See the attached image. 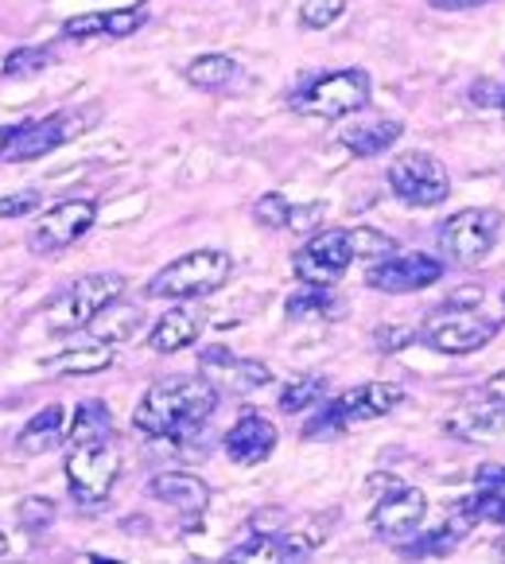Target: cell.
Here are the masks:
<instances>
[{"label": "cell", "mask_w": 505, "mask_h": 564, "mask_svg": "<svg viewBox=\"0 0 505 564\" xmlns=\"http://www.w3.org/2000/svg\"><path fill=\"white\" fill-rule=\"evenodd\" d=\"M218 409V386L207 373H183L149 386L133 413V429L152 441H187Z\"/></svg>", "instance_id": "1"}, {"label": "cell", "mask_w": 505, "mask_h": 564, "mask_svg": "<svg viewBox=\"0 0 505 564\" xmlns=\"http://www.w3.org/2000/svg\"><path fill=\"white\" fill-rule=\"evenodd\" d=\"M276 424L261 413H245L230 432H226V456L233 459L238 467H253V464H265L268 456L276 452Z\"/></svg>", "instance_id": "15"}, {"label": "cell", "mask_w": 505, "mask_h": 564, "mask_svg": "<svg viewBox=\"0 0 505 564\" xmlns=\"http://www.w3.org/2000/svg\"><path fill=\"white\" fill-rule=\"evenodd\" d=\"M365 101H370V75L362 67H347L304 86L292 98V109H299L307 117H323V121H339V117L365 109Z\"/></svg>", "instance_id": "8"}, {"label": "cell", "mask_w": 505, "mask_h": 564, "mask_svg": "<svg viewBox=\"0 0 505 564\" xmlns=\"http://www.w3.org/2000/svg\"><path fill=\"white\" fill-rule=\"evenodd\" d=\"M502 332V319L486 316L482 307H436L428 319H424V327L416 335H420V343H428L431 350H439V355H474V350H482L486 343H494V335Z\"/></svg>", "instance_id": "4"}, {"label": "cell", "mask_w": 505, "mask_h": 564, "mask_svg": "<svg viewBox=\"0 0 505 564\" xmlns=\"http://www.w3.org/2000/svg\"><path fill=\"white\" fill-rule=\"evenodd\" d=\"M183 78L191 86H199V90H226V86L238 78V58L230 55H199L187 63V70H183Z\"/></svg>", "instance_id": "26"}, {"label": "cell", "mask_w": 505, "mask_h": 564, "mask_svg": "<svg viewBox=\"0 0 505 564\" xmlns=\"http://www.w3.org/2000/svg\"><path fill=\"white\" fill-rule=\"evenodd\" d=\"M327 218V203H304V207H292V223L288 230L292 234H307Z\"/></svg>", "instance_id": "33"}, {"label": "cell", "mask_w": 505, "mask_h": 564, "mask_svg": "<svg viewBox=\"0 0 505 564\" xmlns=\"http://www.w3.org/2000/svg\"><path fill=\"white\" fill-rule=\"evenodd\" d=\"M98 223V207L90 199H67V203H55L51 210H43L35 218L32 234H28V246L32 253H58V249L75 246L83 234H90V226Z\"/></svg>", "instance_id": "12"}, {"label": "cell", "mask_w": 505, "mask_h": 564, "mask_svg": "<svg viewBox=\"0 0 505 564\" xmlns=\"http://www.w3.org/2000/svg\"><path fill=\"white\" fill-rule=\"evenodd\" d=\"M502 304H505V292H502Z\"/></svg>", "instance_id": "39"}, {"label": "cell", "mask_w": 505, "mask_h": 564, "mask_svg": "<svg viewBox=\"0 0 505 564\" xmlns=\"http://www.w3.org/2000/svg\"><path fill=\"white\" fill-rule=\"evenodd\" d=\"M482 393H490V398L505 401V370H502V373H494V378H490L486 390H482Z\"/></svg>", "instance_id": "37"}, {"label": "cell", "mask_w": 505, "mask_h": 564, "mask_svg": "<svg viewBox=\"0 0 505 564\" xmlns=\"http://www.w3.org/2000/svg\"><path fill=\"white\" fill-rule=\"evenodd\" d=\"M428 4L439 12H451V9H479V4H486V0H428Z\"/></svg>", "instance_id": "36"}, {"label": "cell", "mask_w": 505, "mask_h": 564, "mask_svg": "<svg viewBox=\"0 0 505 564\" xmlns=\"http://www.w3.org/2000/svg\"><path fill=\"white\" fill-rule=\"evenodd\" d=\"M83 129H86V113H75V109L40 117V121H24V124H17V129H9V141L0 149V160H12V164L40 160V156H47V152L63 149L67 141H75Z\"/></svg>", "instance_id": "10"}, {"label": "cell", "mask_w": 505, "mask_h": 564, "mask_svg": "<svg viewBox=\"0 0 505 564\" xmlns=\"http://www.w3.org/2000/svg\"><path fill=\"white\" fill-rule=\"evenodd\" d=\"M63 421H67L63 405L40 409V413H35L32 421H28L24 429H20L17 448L24 452V456H47V452H55L58 444L67 441V432H63Z\"/></svg>", "instance_id": "23"}, {"label": "cell", "mask_w": 505, "mask_h": 564, "mask_svg": "<svg viewBox=\"0 0 505 564\" xmlns=\"http://www.w3.org/2000/svg\"><path fill=\"white\" fill-rule=\"evenodd\" d=\"M121 475V452H117L113 436L106 441H78L67 452V487L75 495L78 507L98 510Z\"/></svg>", "instance_id": "5"}, {"label": "cell", "mask_w": 505, "mask_h": 564, "mask_svg": "<svg viewBox=\"0 0 505 564\" xmlns=\"http://www.w3.org/2000/svg\"><path fill=\"white\" fill-rule=\"evenodd\" d=\"M288 319H327L334 316V296L331 289H319V284H304L296 296H288Z\"/></svg>", "instance_id": "28"}, {"label": "cell", "mask_w": 505, "mask_h": 564, "mask_svg": "<svg viewBox=\"0 0 505 564\" xmlns=\"http://www.w3.org/2000/svg\"><path fill=\"white\" fill-rule=\"evenodd\" d=\"M327 401V378L323 373H299L281 390V409L284 413H307V409L323 405Z\"/></svg>", "instance_id": "27"}, {"label": "cell", "mask_w": 505, "mask_h": 564, "mask_svg": "<svg viewBox=\"0 0 505 564\" xmlns=\"http://www.w3.org/2000/svg\"><path fill=\"white\" fill-rule=\"evenodd\" d=\"M405 133V124L400 121H389V117H370V121H358V124H347L339 133L342 149H350L354 156H382L389 152L393 144L400 141Z\"/></svg>", "instance_id": "21"}, {"label": "cell", "mask_w": 505, "mask_h": 564, "mask_svg": "<svg viewBox=\"0 0 505 564\" xmlns=\"http://www.w3.org/2000/svg\"><path fill=\"white\" fill-rule=\"evenodd\" d=\"M358 258L354 230H319L315 238H307V246L292 258V269L304 284H319L331 289Z\"/></svg>", "instance_id": "11"}, {"label": "cell", "mask_w": 505, "mask_h": 564, "mask_svg": "<svg viewBox=\"0 0 505 564\" xmlns=\"http://www.w3.org/2000/svg\"><path fill=\"white\" fill-rule=\"evenodd\" d=\"M233 276V258L226 249H191L164 265L149 281L144 296L149 300H199L218 292Z\"/></svg>", "instance_id": "3"}, {"label": "cell", "mask_w": 505, "mask_h": 564, "mask_svg": "<svg viewBox=\"0 0 505 564\" xmlns=\"http://www.w3.org/2000/svg\"><path fill=\"white\" fill-rule=\"evenodd\" d=\"M347 12V0H299V24L304 28H331Z\"/></svg>", "instance_id": "31"}, {"label": "cell", "mask_w": 505, "mask_h": 564, "mask_svg": "<svg viewBox=\"0 0 505 564\" xmlns=\"http://www.w3.org/2000/svg\"><path fill=\"white\" fill-rule=\"evenodd\" d=\"M9 553V538H4V533H0V556Z\"/></svg>", "instance_id": "38"}, {"label": "cell", "mask_w": 505, "mask_h": 564, "mask_svg": "<svg viewBox=\"0 0 505 564\" xmlns=\"http://www.w3.org/2000/svg\"><path fill=\"white\" fill-rule=\"evenodd\" d=\"M482 398H486V405L474 401V405H463L459 413L448 416L451 436H459V441H494V436H502L505 432V401L490 398V393H482Z\"/></svg>", "instance_id": "19"}, {"label": "cell", "mask_w": 505, "mask_h": 564, "mask_svg": "<svg viewBox=\"0 0 505 564\" xmlns=\"http://www.w3.org/2000/svg\"><path fill=\"white\" fill-rule=\"evenodd\" d=\"M502 113H505V101H502Z\"/></svg>", "instance_id": "40"}, {"label": "cell", "mask_w": 505, "mask_h": 564, "mask_svg": "<svg viewBox=\"0 0 505 564\" xmlns=\"http://www.w3.org/2000/svg\"><path fill=\"white\" fill-rule=\"evenodd\" d=\"M149 24V9L133 4V9H109V12H83L63 24L67 40H124V35L141 32Z\"/></svg>", "instance_id": "16"}, {"label": "cell", "mask_w": 505, "mask_h": 564, "mask_svg": "<svg viewBox=\"0 0 505 564\" xmlns=\"http://www.w3.org/2000/svg\"><path fill=\"white\" fill-rule=\"evenodd\" d=\"M47 67H51L47 47H20L4 58V75L9 78H32V75H43Z\"/></svg>", "instance_id": "29"}, {"label": "cell", "mask_w": 505, "mask_h": 564, "mask_svg": "<svg viewBox=\"0 0 505 564\" xmlns=\"http://www.w3.org/2000/svg\"><path fill=\"white\" fill-rule=\"evenodd\" d=\"M106 436H117L113 432V413H109L106 401L90 398L75 409V421H70V432H67V444H78V441H106Z\"/></svg>", "instance_id": "25"}, {"label": "cell", "mask_w": 505, "mask_h": 564, "mask_svg": "<svg viewBox=\"0 0 505 564\" xmlns=\"http://www.w3.org/2000/svg\"><path fill=\"white\" fill-rule=\"evenodd\" d=\"M149 495L164 507H172L183 518H199L210 507V487L191 471H160L152 475Z\"/></svg>", "instance_id": "17"}, {"label": "cell", "mask_w": 505, "mask_h": 564, "mask_svg": "<svg viewBox=\"0 0 505 564\" xmlns=\"http://www.w3.org/2000/svg\"><path fill=\"white\" fill-rule=\"evenodd\" d=\"M40 192H20V195H0V218H24L40 207Z\"/></svg>", "instance_id": "34"}, {"label": "cell", "mask_w": 505, "mask_h": 564, "mask_svg": "<svg viewBox=\"0 0 505 564\" xmlns=\"http://www.w3.org/2000/svg\"><path fill=\"white\" fill-rule=\"evenodd\" d=\"M459 510H463L471 522H497L505 525V467L490 464L479 471V490L474 495H466L463 502H459Z\"/></svg>", "instance_id": "20"}, {"label": "cell", "mask_w": 505, "mask_h": 564, "mask_svg": "<svg viewBox=\"0 0 505 564\" xmlns=\"http://www.w3.org/2000/svg\"><path fill=\"white\" fill-rule=\"evenodd\" d=\"M124 292L121 273H90L83 281L70 284L63 296L51 300L47 307V327L51 332H83L94 319L106 312L109 304H117Z\"/></svg>", "instance_id": "6"}, {"label": "cell", "mask_w": 505, "mask_h": 564, "mask_svg": "<svg viewBox=\"0 0 505 564\" xmlns=\"http://www.w3.org/2000/svg\"><path fill=\"white\" fill-rule=\"evenodd\" d=\"M405 401V390L397 382H365L354 390L339 393V398L315 405V413L307 416L304 436L307 441H334L347 429L365 421H377V416H389L393 409Z\"/></svg>", "instance_id": "2"}, {"label": "cell", "mask_w": 505, "mask_h": 564, "mask_svg": "<svg viewBox=\"0 0 505 564\" xmlns=\"http://www.w3.org/2000/svg\"><path fill=\"white\" fill-rule=\"evenodd\" d=\"M43 370L47 373H98L106 366H113V347L106 343H78V347H67L63 355L43 358Z\"/></svg>", "instance_id": "24"}, {"label": "cell", "mask_w": 505, "mask_h": 564, "mask_svg": "<svg viewBox=\"0 0 505 564\" xmlns=\"http://www.w3.org/2000/svg\"><path fill=\"white\" fill-rule=\"evenodd\" d=\"M389 192L397 195L405 207H439L451 195V175L431 152H400L393 156L389 172Z\"/></svg>", "instance_id": "9"}, {"label": "cell", "mask_w": 505, "mask_h": 564, "mask_svg": "<svg viewBox=\"0 0 505 564\" xmlns=\"http://www.w3.org/2000/svg\"><path fill=\"white\" fill-rule=\"evenodd\" d=\"M199 335H202V312L175 300L172 312H164L156 319V327L149 332V347L156 355H175V350H187L191 343H199Z\"/></svg>", "instance_id": "18"}, {"label": "cell", "mask_w": 505, "mask_h": 564, "mask_svg": "<svg viewBox=\"0 0 505 564\" xmlns=\"http://www.w3.org/2000/svg\"><path fill=\"white\" fill-rule=\"evenodd\" d=\"M497 238H502V215L486 207H466L439 226V249L459 269L482 265L494 253Z\"/></svg>", "instance_id": "7"}, {"label": "cell", "mask_w": 505, "mask_h": 564, "mask_svg": "<svg viewBox=\"0 0 505 564\" xmlns=\"http://www.w3.org/2000/svg\"><path fill=\"white\" fill-rule=\"evenodd\" d=\"M292 207H296V203H288L281 192H268V195H261V199L253 203V218H257L261 226H268V230H288Z\"/></svg>", "instance_id": "30"}, {"label": "cell", "mask_w": 505, "mask_h": 564, "mask_svg": "<svg viewBox=\"0 0 505 564\" xmlns=\"http://www.w3.org/2000/svg\"><path fill=\"white\" fill-rule=\"evenodd\" d=\"M424 514H428V498H424V490L393 487L377 498V507H373V514H370V525L377 530V538L400 541V545H405V541L424 525Z\"/></svg>", "instance_id": "14"}, {"label": "cell", "mask_w": 505, "mask_h": 564, "mask_svg": "<svg viewBox=\"0 0 505 564\" xmlns=\"http://www.w3.org/2000/svg\"><path fill=\"white\" fill-rule=\"evenodd\" d=\"M443 276V265L428 253H393L382 258L365 273V284L373 292H389V296H408V292H424Z\"/></svg>", "instance_id": "13"}, {"label": "cell", "mask_w": 505, "mask_h": 564, "mask_svg": "<svg viewBox=\"0 0 505 564\" xmlns=\"http://www.w3.org/2000/svg\"><path fill=\"white\" fill-rule=\"evenodd\" d=\"M202 370L207 373H222L230 390H257V386H268L273 382V370L265 362H253V358H233L226 347H210L202 355Z\"/></svg>", "instance_id": "22"}, {"label": "cell", "mask_w": 505, "mask_h": 564, "mask_svg": "<svg viewBox=\"0 0 505 564\" xmlns=\"http://www.w3.org/2000/svg\"><path fill=\"white\" fill-rule=\"evenodd\" d=\"M55 502L51 498H40V495H32V498H24L20 502V510H17V518H20V525H24L28 533H43V530H51V522H55Z\"/></svg>", "instance_id": "32"}, {"label": "cell", "mask_w": 505, "mask_h": 564, "mask_svg": "<svg viewBox=\"0 0 505 564\" xmlns=\"http://www.w3.org/2000/svg\"><path fill=\"white\" fill-rule=\"evenodd\" d=\"M471 101H474V106H502L505 86H497L494 78H486V83H474L471 86Z\"/></svg>", "instance_id": "35"}]
</instances>
